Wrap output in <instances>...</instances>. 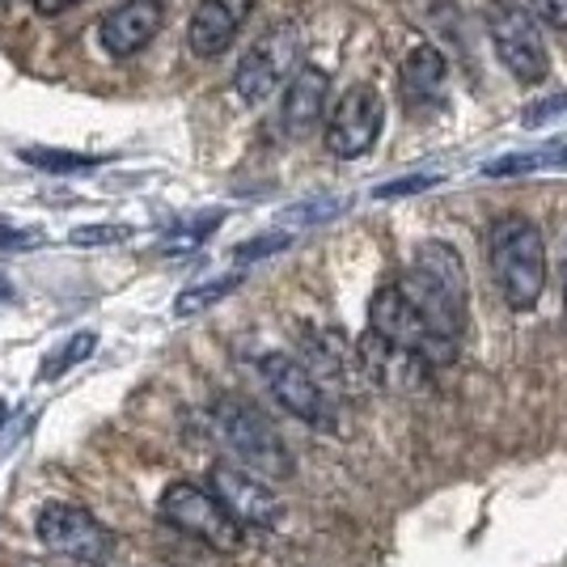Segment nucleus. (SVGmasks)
I'll return each instance as SVG.
<instances>
[{
    "instance_id": "23",
    "label": "nucleus",
    "mask_w": 567,
    "mask_h": 567,
    "mask_svg": "<svg viewBox=\"0 0 567 567\" xmlns=\"http://www.w3.org/2000/svg\"><path fill=\"white\" fill-rule=\"evenodd\" d=\"M534 9H538V18L546 25H555L559 34H567V0H534Z\"/></svg>"
},
{
    "instance_id": "8",
    "label": "nucleus",
    "mask_w": 567,
    "mask_h": 567,
    "mask_svg": "<svg viewBox=\"0 0 567 567\" xmlns=\"http://www.w3.org/2000/svg\"><path fill=\"white\" fill-rule=\"evenodd\" d=\"M262 385L271 390V399L280 402L288 415H297L309 427H334V406L327 385L309 373L297 355L288 352H267L259 355Z\"/></svg>"
},
{
    "instance_id": "2",
    "label": "nucleus",
    "mask_w": 567,
    "mask_h": 567,
    "mask_svg": "<svg viewBox=\"0 0 567 567\" xmlns=\"http://www.w3.org/2000/svg\"><path fill=\"white\" fill-rule=\"evenodd\" d=\"M487 259H492V276L504 297V306L513 313H529L543 301L546 288V241L543 229L529 216H499L487 234Z\"/></svg>"
},
{
    "instance_id": "29",
    "label": "nucleus",
    "mask_w": 567,
    "mask_h": 567,
    "mask_svg": "<svg viewBox=\"0 0 567 567\" xmlns=\"http://www.w3.org/2000/svg\"><path fill=\"white\" fill-rule=\"evenodd\" d=\"M9 424V406H4V399H0V427Z\"/></svg>"
},
{
    "instance_id": "10",
    "label": "nucleus",
    "mask_w": 567,
    "mask_h": 567,
    "mask_svg": "<svg viewBox=\"0 0 567 567\" xmlns=\"http://www.w3.org/2000/svg\"><path fill=\"white\" fill-rule=\"evenodd\" d=\"M39 529V543L64 555V559H76V564H102L111 555V534L106 525L81 508V504H69V499H55V504H43V513L34 520Z\"/></svg>"
},
{
    "instance_id": "21",
    "label": "nucleus",
    "mask_w": 567,
    "mask_h": 567,
    "mask_svg": "<svg viewBox=\"0 0 567 567\" xmlns=\"http://www.w3.org/2000/svg\"><path fill=\"white\" fill-rule=\"evenodd\" d=\"M127 237H132L127 225H85V229H72L69 241L72 246H118Z\"/></svg>"
},
{
    "instance_id": "28",
    "label": "nucleus",
    "mask_w": 567,
    "mask_h": 567,
    "mask_svg": "<svg viewBox=\"0 0 567 567\" xmlns=\"http://www.w3.org/2000/svg\"><path fill=\"white\" fill-rule=\"evenodd\" d=\"M564 318H567V255H564Z\"/></svg>"
},
{
    "instance_id": "25",
    "label": "nucleus",
    "mask_w": 567,
    "mask_h": 567,
    "mask_svg": "<svg viewBox=\"0 0 567 567\" xmlns=\"http://www.w3.org/2000/svg\"><path fill=\"white\" fill-rule=\"evenodd\" d=\"M81 0H34V13H43V18H60V13H69L76 9Z\"/></svg>"
},
{
    "instance_id": "7",
    "label": "nucleus",
    "mask_w": 567,
    "mask_h": 567,
    "mask_svg": "<svg viewBox=\"0 0 567 567\" xmlns=\"http://www.w3.org/2000/svg\"><path fill=\"white\" fill-rule=\"evenodd\" d=\"M301 64V34L292 22L271 25L255 48L241 55V64L234 72V90L241 102H267L292 76V69Z\"/></svg>"
},
{
    "instance_id": "18",
    "label": "nucleus",
    "mask_w": 567,
    "mask_h": 567,
    "mask_svg": "<svg viewBox=\"0 0 567 567\" xmlns=\"http://www.w3.org/2000/svg\"><path fill=\"white\" fill-rule=\"evenodd\" d=\"M18 157L25 166L48 169V174H85V169L102 166V157L94 153H69V148H22Z\"/></svg>"
},
{
    "instance_id": "27",
    "label": "nucleus",
    "mask_w": 567,
    "mask_h": 567,
    "mask_svg": "<svg viewBox=\"0 0 567 567\" xmlns=\"http://www.w3.org/2000/svg\"><path fill=\"white\" fill-rule=\"evenodd\" d=\"M550 166H567V144H559V148H550Z\"/></svg>"
},
{
    "instance_id": "1",
    "label": "nucleus",
    "mask_w": 567,
    "mask_h": 567,
    "mask_svg": "<svg viewBox=\"0 0 567 567\" xmlns=\"http://www.w3.org/2000/svg\"><path fill=\"white\" fill-rule=\"evenodd\" d=\"M399 284L432 331L453 343L462 339L471 313V284H466V262L450 241H420L411 255V271Z\"/></svg>"
},
{
    "instance_id": "20",
    "label": "nucleus",
    "mask_w": 567,
    "mask_h": 567,
    "mask_svg": "<svg viewBox=\"0 0 567 567\" xmlns=\"http://www.w3.org/2000/svg\"><path fill=\"white\" fill-rule=\"evenodd\" d=\"M292 246V234H262V237H250V241H241L234 250L237 262H259L267 259V255H280V250H288Z\"/></svg>"
},
{
    "instance_id": "15",
    "label": "nucleus",
    "mask_w": 567,
    "mask_h": 567,
    "mask_svg": "<svg viewBox=\"0 0 567 567\" xmlns=\"http://www.w3.org/2000/svg\"><path fill=\"white\" fill-rule=\"evenodd\" d=\"M445 76H450L445 55L432 43H420L402 60V94L411 97V102H436L441 90H445Z\"/></svg>"
},
{
    "instance_id": "16",
    "label": "nucleus",
    "mask_w": 567,
    "mask_h": 567,
    "mask_svg": "<svg viewBox=\"0 0 567 567\" xmlns=\"http://www.w3.org/2000/svg\"><path fill=\"white\" fill-rule=\"evenodd\" d=\"M241 271H229V276H216V280H204V284H190L183 288L178 297H174V318H195V313H204V309L220 306L225 297H234L237 288H241Z\"/></svg>"
},
{
    "instance_id": "9",
    "label": "nucleus",
    "mask_w": 567,
    "mask_h": 567,
    "mask_svg": "<svg viewBox=\"0 0 567 567\" xmlns=\"http://www.w3.org/2000/svg\"><path fill=\"white\" fill-rule=\"evenodd\" d=\"M208 492L229 508V517L241 529H276L288 513L284 499L271 492V478L234 466V462H216L208 471Z\"/></svg>"
},
{
    "instance_id": "19",
    "label": "nucleus",
    "mask_w": 567,
    "mask_h": 567,
    "mask_svg": "<svg viewBox=\"0 0 567 567\" xmlns=\"http://www.w3.org/2000/svg\"><path fill=\"white\" fill-rule=\"evenodd\" d=\"M94 348H97V339L90 331L72 334L69 343H60V348H55V352H51L48 360H43V373H39V378H43V381H55L60 373L76 369L81 360H90V355H94Z\"/></svg>"
},
{
    "instance_id": "4",
    "label": "nucleus",
    "mask_w": 567,
    "mask_h": 567,
    "mask_svg": "<svg viewBox=\"0 0 567 567\" xmlns=\"http://www.w3.org/2000/svg\"><path fill=\"white\" fill-rule=\"evenodd\" d=\"M369 331L385 339L394 352L411 355V360H424V364H450L457 355L453 339H441L424 322V313L415 309V301L402 292V284H381L369 301Z\"/></svg>"
},
{
    "instance_id": "11",
    "label": "nucleus",
    "mask_w": 567,
    "mask_h": 567,
    "mask_svg": "<svg viewBox=\"0 0 567 567\" xmlns=\"http://www.w3.org/2000/svg\"><path fill=\"white\" fill-rule=\"evenodd\" d=\"M381 123H385V102L373 85H348L343 97L331 106L327 115V132L322 141L334 157L352 162V157H364L381 136Z\"/></svg>"
},
{
    "instance_id": "26",
    "label": "nucleus",
    "mask_w": 567,
    "mask_h": 567,
    "mask_svg": "<svg viewBox=\"0 0 567 567\" xmlns=\"http://www.w3.org/2000/svg\"><path fill=\"white\" fill-rule=\"evenodd\" d=\"M559 111H567V94L546 97V106H543V111H529V115H525V123H543L546 115H559Z\"/></svg>"
},
{
    "instance_id": "14",
    "label": "nucleus",
    "mask_w": 567,
    "mask_h": 567,
    "mask_svg": "<svg viewBox=\"0 0 567 567\" xmlns=\"http://www.w3.org/2000/svg\"><path fill=\"white\" fill-rule=\"evenodd\" d=\"M250 13H255V0H199L187 22L190 55H199V60L225 55Z\"/></svg>"
},
{
    "instance_id": "24",
    "label": "nucleus",
    "mask_w": 567,
    "mask_h": 567,
    "mask_svg": "<svg viewBox=\"0 0 567 567\" xmlns=\"http://www.w3.org/2000/svg\"><path fill=\"white\" fill-rule=\"evenodd\" d=\"M436 183V178H399V183H385V187H378L373 195L378 199H394V195H411V190H427Z\"/></svg>"
},
{
    "instance_id": "13",
    "label": "nucleus",
    "mask_w": 567,
    "mask_h": 567,
    "mask_svg": "<svg viewBox=\"0 0 567 567\" xmlns=\"http://www.w3.org/2000/svg\"><path fill=\"white\" fill-rule=\"evenodd\" d=\"M327 97H331V76L318 64H297L288 76V90L280 102V127L288 141H306L309 132L327 118Z\"/></svg>"
},
{
    "instance_id": "6",
    "label": "nucleus",
    "mask_w": 567,
    "mask_h": 567,
    "mask_svg": "<svg viewBox=\"0 0 567 567\" xmlns=\"http://www.w3.org/2000/svg\"><path fill=\"white\" fill-rule=\"evenodd\" d=\"M487 34H492V48H496L499 64L508 69L513 81H520V85L546 81L550 55H546L538 18L529 13L525 0H492L487 4Z\"/></svg>"
},
{
    "instance_id": "5",
    "label": "nucleus",
    "mask_w": 567,
    "mask_h": 567,
    "mask_svg": "<svg viewBox=\"0 0 567 567\" xmlns=\"http://www.w3.org/2000/svg\"><path fill=\"white\" fill-rule=\"evenodd\" d=\"M157 513L166 525H174L178 534H187L195 543H204L216 555H237L241 550V525L229 517V508L208 492V487H195V483H169L162 499H157Z\"/></svg>"
},
{
    "instance_id": "12",
    "label": "nucleus",
    "mask_w": 567,
    "mask_h": 567,
    "mask_svg": "<svg viewBox=\"0 0 567 567\" xmlns=\"http://www.w3.org/2000/svg\"><path fill=\"white\" fill-rule=\"evenodd\" d=\"M162 25H166L162 0H123L97 22V43L115 60H132L162 34Z\"/></svg>"
},
{
    "instance_id": "3",
    "label": "nucleus",
    "mask_w": 567,
    "mask_h": 567,
    "mask_svg": "<svg viewBox=\"0 0 567 567\" xmlns=\"http://www.w3.org/2000/svg\"><path fill=\"white\" fill-rule=\"evenodd\" d=\"M213 427L225 441V450L237 457V466L262 474V478H288L292 474V453L284 445V436L246 399H229V394L216 399Z\"/></svg>"
},
{
    "instance_id": "17",
    "label": "nucleus",
    "mask_w": 567,
    "mask_h": 567,
    "mask_svg": "<svg viewBox=\"0 0 567 567\" xmlns=\"http://www.w3.org/2000/svg\"><path fill=\"white\" fill-rule=\"evenodd\" d=\"M220 220H225V213H204V216H190V220H178V225L166 229V237L157 241V250H162V255H190V250H199V246L220 229Z\"/></svg>"
},
{
    "instance_id": "22",
    "label": "nucleus",
    "mask_w": 567,
    "mask_h": 567,
    "mask_svg": "<svg viewBox=\"0 0 567 567\" xmlns=\"http://www.w3.org/2000/svg\"><path fill=\"white\" fill-rule=\"evenodd\" d=\"M43 246L39 229H13V225H0V250H34Z\"/></svg>"
}]
</instances>
